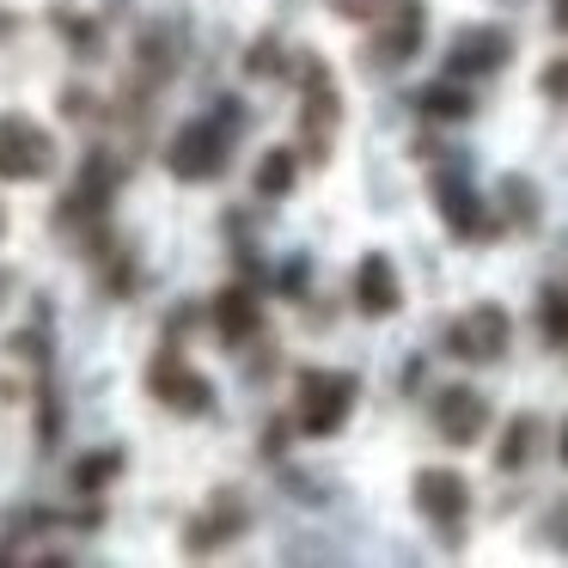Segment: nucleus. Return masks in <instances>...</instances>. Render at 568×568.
<instances>
[{
  "label": "nucleus",
  "instance_id": "1",
  "mask_svg": "<svg viewBox=\"0 0 568 568\" xmlns=\"http://www.w3.org/2000/svg\"><path fill=\"white\" fill-rule=\"evenodd\" d=\"M343 129V92L324 55H300V160L324 165Z\"/></svg>",
  "mask_w": 568,
  "mask_h": 568
},
{
  "label": "nucleus",
  "instance_id": "2",
  "mask_svg": "<svg viewBox=\"0 0 568 568\" xmlns=\"http://www.w3.org/2000/svg\"><path fill=\"white\" fill-rule=\"evenodd\" d=\"M361 404V379L355 373H336V367H306L300 373V392H294V428L306 440H331V434L348 428Z\"/></svg>",
  "mask_w": 568,
  "mask_h": 568
},
{
  "label": "nucleus",
  "instance_id": "3",
  "mask_svg": "<svg viewBox=\"0 0 568 568\" xmlns=\"http://www.w3.org/2000/svg\"><path fill=\"white\" fill-rule=\"evenodd\" d=\"M226 153H233V129H226L221 116H196V123H184L172 135L165 172H172L178 184H209V178L226 172Z\"/></svg>",
  "mask_w": 568,
  "mask_h": 568
},
{
  "label": "nucleus",
  "instance_id": "4",
  "mask_svg": "<svg viewBox=\"0 0 568 568\" xmlns=\"http://www.w3.org/2000/svg\"><path fill=\"white\" fill-rule=\"evenodd\" d=\"M507 343H514V318H507V306H495V300H477L470 312H458L453 324H446L440 348L453 361H470V367H489V361L507 355Z\"/></svg>",
  "mask_w": 568,
  "mask_h": 568
},
{
  "label": "nucleus",
  "instance_id": "5",
  "mask_svg": "<svg viewBox=\"0 0 568 568\" xmlns=\"http://www.w3.org/2000/svg\"><path fill=\"white\" fill-rule=\"evenodd\" d=\"M55 165V141L38 116L0 111V184H38Z\"/></svg>",
  "mask_w": 568,
  "mask_h": 568
},
{
  "label": "nucleus",
  "instance_id": "6",
  "mask_svg": "<svg viewBox=\"0 0 568 568\" xmlns=\"http://www.w3.org/2000/svg\"><path fill=\"white\" fill-rule=\"evenodd\" d=\"M116 184H123V172H116V160L104 148H92L87 153V165H80V178H74V190L62 196V209H55V221H62V233H92V226L111 214V196H116Z\"/></svg>",
  "mask_w": 568,
  "mask_h": 568
},
{
  "label": "nucleus",
  "instance_id": "7",
  "mask_svg": "<svg viewBox=\"0 0 568 568\" xmlns=\"http://www.w3.org/2000/svg\"><path fill=\"white\" fill-rule=\"evenodd\" d=\"M409 501H416V514L428 519V526L440 531L446 544H458V538H465L470 483L458 477V470H446V465H428V470H416V483H409Z\"/></svg>",
  "mask_w": 568,
  "mask_h": 568
},
{
  "label": "nucleus",
  "instance_id": "8",
  "mask_svg": "<svg viewBox=\"0 0 568 568\" xmlns=\"http://www.w3.org/2000/svg\"><path fill=\"white\" fill-rule=\"evenodd\" d=\"M428 43V7L422 0H385L373 19V62L379 68H404L422 55Z\"/></svg>",
  "mask_w": 568,
  "mask_h": 568
},
{
  "label": "nucleus",
  "instance_id": "9",
  "mask_svg": "<svg viewBox=\"0 0 568 568\" xmlns=\"http://www.w3.org/2000/svg\"><path fill=\"white\" fill-rule=\"evenodd\" d=\"M148 392L160 397V404L184 409V416H209V409H214V385L202 379L184 355H178V343H165L160 355L148 361Z\"/></svg>",
  "mask_w": 568,
  "mask_h": 568
},
{
  "label": "nucleus",
  "instance_id": "10",
  "mask_svg": "<svg viewBox=\"0 0 568 568\" xmlns=\"http://www.w3.org/2000/svg\"><path fill=\"white\" fill-rule=\"evenodd\" d=\"M514 62V31L507 26H465L458 43L446 50V80H489Z\"/></svg>",
  "mask_w": 568,
  "mask_h": 568
},
{
  "label": "nucleus",
  "instance_id": "11",
  "mask_svg": "<svg viewBox=\"0 0 568 568\" xmlns=\"http://www.w3.org/2000/svg\"><path fill=\"white\" fill-rule=\"evenodd\" d=\"M245 526H251L245 495H239V489H214L209 507L184 526V550L190 556H214V550H226L233 538H245Z\"/></svg>",
  "mask_w": 568,
  "mask_h": 568
},
{
  "label": "nucleus",
  "instance_id": "12",
  "mask_svg": "<svg viewBox=\"0 0 568 568\" xmlns=\"http://www.w3.org/2000/svg\"><path fill=\"white\" fill-rule=\"evenodd\" d=\"M489 422H495V409L477 385H446V392H434V434L446 446H477L489 434Z\"/></svg>",
  "mask_w": 568,
  "mask_h": 568
},
{
  "label": "nucleus",
  "instance_id": "13",
  "mask_svg": "<svg viewBox=\"0 0 568 568\" xmlns=\"http://www.w3.org/2000/svg\"><path fill=\"white\" fill-rule=\"evenodd\" d=\"M434 209H440V221L453 226V239H465V245H483V239L501 226L489 214V202H483V190H470L465 178H453V172L434 178Z\"/></svg>",
  "mask_w": 568,
  "mask_h": 568
},
{
  "label": "nucleus",
  "instance_id": "14",
  "mask_svg": "<svg viewBox=\"0 0 568 568\" xmlns=\"http://www.w3.org/2000/svg\"><path fill=\"white\" fill-rule=\"evenodd\" d=\"M355 312L361 318H397L404 312V275L385 251H367L355 263Z\"/></svg>",
  "mask_w": 568,
  "mask_h": 568
},
{
  "label": "nucleus",
  "instance_id": "15",
  "mask_svg": "<svg viewBox=\"0 0 568 568\" xmlns=\"http://www.w3.org/2000/svg\"><path fill=\"white\" fill-rule=\"evenodd\" d=\"M214 336H221L226 348L257 343V336H263V300H257V287L233 282V287H221V294H214Z\"/></svg>",
  "mask_w": 568,
  "mask_h": 568
},
{
  "label": "nucleus",
  "instance_id": "16",
  "mask_svg": "<svg viewBox=\"0 0 568 568\" xmlns=\"http://www.w3.org/2000/svg\"><path fill=\"white\" fill-rule=\"evenodd\" d=\"M416 111L428 123H470L477 116V99L465 92V80H434V87L416 92Z\"/></svg>",
  "mask_w": 568,
  "mask_h": 568
},
{
  "label": "nucleus",
  "instance_id": "17",
  "mask_svg": "<svg viewBox=\"0 0 568 568\" xmlns=\"http://www.w3.org/2000/svg\"><path fill=\"white\" fill-rule=\"evenodd\" d=\"M538 434H544V422L531 416V409H519V416H507V428H501V446H495V470H526L531 465V453H538Z\"/></svg>",
  "mask_w": 568,
  "mask_h": 568
},
{
  "label": "nucleus",
  "instance_id": "18",
  "mask_svg": "<svg viewBox=\"0 0 568 568\" xmlns=\"http://www.w3.org/2000/svg\"><path fill=\"white\" fill-rule=\"evenodd\" d=\"M294 184H300V153L294 148H270L257 160V172H251V190H257L263 202H282Z\"/></svg>",
  "mask_w": 568,
  "mask_h": 568
},
{
  "label": "nucleus",
  "instance_id": "19",
  "mask_svg": "<svg viewBox=\"0 0 568 568\" xmlns=\"http://www.w3.org/2000/svg\"><path fill=\"white\" fill-rule=\"evenodd\" d=\"M123 446H99V453H87V458H74V489L80 495H92V489H111L116 477H123Z\"/></svg>",
  "mask_w": 568,
  "mask_h": 568
},
{
  "label": "nucleus",
  "instance_id": "20",
  "mask_svg": "<svg viewBox=\"0 0 568 568\" xmlns=\"http://www.w3.org/2000/svg\"><path fill=\"white\" fill-rule=\"evenodd\" d=\"M501 209H507L501 226H538V184H526V178H501Z\"/></svg>",
  "mask_w": 568,
  "mask_h": 568
},
{
  "label": "nucleus",
  "instance_id": "21",
  "mask_svg": "<svg viewBox=\"0 0 568 568\" xmlns=\"http://www.w3.org/2000/svg\"><path fill=\"white\" fill-rule=\"evenodd\" d=\"M538 331H544V343H550V348H568V287H544Z\"/></svg>",
  "mask_w": 568,
  "mask_h": 568
},
{
  "label": "nucleus",
  "instance_id": "22",
  "mask_svg": "<svg viewBox=\"0 0 568 568\" xmlns=\"http://www.w3.org/2000/svg\"><path fill=\"white\" fill-rule=\"evenodd\" d=\"M62 397H55V385L43 379V392H38V446L43 453H55V446H62Z\"/></svg>",
  "mask_w": 568,
  "mask_h": 568
},
{
  "label": "nucleus",
  "instance_id": "23",
  "mask_svg": "<svg viewBox=\"0 0 568 568\" xmlns=\"http://www.w3.org/2000/svg\"><path fill=\"white\" fill-rule=\"evenodd\" d=\"M324 7H331L336 19H348V26H373L385 0H324Z\"/></svg>",
  "mask_w": 568,
  "mask_h": 568
},
{
  "label": "nucleus",
  "instance_id": "24",
  "mask_svg": "<svg viewBox=\"0 0 568 568\" xmlns=\"http://www.w3.org/2000/svg\"><path fill=\"white\" fill-rule=\"evenodd\" d=\"M62 26H68V38H74L68 50H74L80 62H87V55H99V26H80V19H68V13H62Z\"/></svg>",
  "mask_w": 568,
  "mask_h": 568
},
{
  "label": "nucleus",
  "instance_id": "25",
  "mask_svg": "<svg viewBox=\"0 0 568 568\" xmlns=\"http://www.w3.org/2000/svg\"><path fill=\"white\" fill-rule=\"evenodd\" d=\"M544 538H550L556 550H568V495L550 501V514H544Z\"/></svg>",
  "mask_w": 568,
  "mask_h": 568
},
{
  "label": "nucleus",
  "instance_id": "26",
  "mask_svg": "<svg viewBox=\"0 0 568 568\" xmlns=\"http://www.w3.org/2000/svg\"><path fill=\"white\" fill-rule=\"evenodd\" d=\"M538 92L562 104V99H568V62H550V68H544V74H538Z\"/></svg>",
  "mask_w": 568,
  "mask_h": 568
},
{
  "label": "nucleus",
  "instance_id": "27",
  "mask_svg": "<svg viewBox=\"0 0 568 568\" xmlns=\"http://www.w3.org/2000/svg\"><path fill=\"white\" fill-rule=\"evenodd\" d=\"M275 68H282V50H275V38H263L251 50V74H275Z\"/></svg>",
  "mask_w": 568,
  "mask_h": 568
},
{
  "label": "nucleus",
  "instance_id": "28",
  "mask_svg": "<svg viewBox=\"0 0 568 568\" xmlns=\"http://www.w3.org/2000/svg\"><path fill=\"white\" fill-rule=\"evenodd\" d=\"M282 294H306V257L282 263Z\"/></svg>",
  "mask_w": 568,
  "mask_h": 568
},
{
  "label": "nucleus",
  "instance_id": "29",
  "mask_svg": "<svg viewBox=\"0 0 568 568\" xmlns=\"http://www.w3.org/2000/svg\"><path fill=\"white\" fill-rule=\"evenodd\" d=\"M13 31H19V19H13V13H7V7H0V43L13 38Z\"/></svg>",
  "mask_w": 568,
  "mask_h": 568
},
{
  "label": "nucleus",
  "instance_id": "30",
  "mask_svg": "<svg viewBox=\"0 0 568 568\" xmlns=\"http://www.w3.org/2000/svg\"><path fill=\"white\" fill-rule=\"evenodd\" d=\"M556 458L568 465V416H562V434H556Z\"/></svg>",
  "mask_w": 568,
  "mask_h": 568
},
{
  "label": "nucleus",
  "instance_id": "31",
  "mask_svg": "<svg viewBox=\"0 0 568 568\" xmlns=\"http://www.w3.org/2000/svg\"><path fill=\"white\" fill-rule=\"evenodd\" d=\"M550 19H556V26H568V0H556V7H550Z\"/></svg>",
  "mask_w": 568,
  "mask_h": 568
},
{
  "label": "nucleus",
  "instance_id": "32",
  "mask_svg": "<svg viewBox=\"0 0 568 568\" xmlns=\"http://www.w3.org/2000/svg\"><path fill=\"white\" fill-rule=\"evenodd\" d=\"M7 282H13V275H7V270H0V300H7Z\"/></svg>",
  "mask_w": 568,
  "mask_h": 568
},
{
  "label": "nucleus",
  "instance_id": "33",
  "mask_svg": "<svg viewBox=\"0 0 568 568\" xmlns=\"http://www.w3.org/2000/svg\"><path fill=\"white\" fill-rule=\"evenodd\" d=\"M0 233H7V214H0Z\"/></svg>",
  "mask_w": 568,
  "mask_h": 568
}]
</instances>
